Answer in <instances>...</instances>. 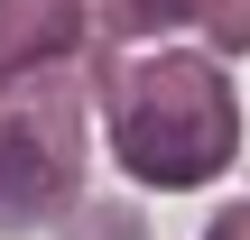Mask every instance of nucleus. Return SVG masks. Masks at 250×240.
<instances>
[{
  "label": "nucleus",
  "mask_w": 250,
  "mask_h": 240,
  "mask_svg": "<svg viewBox=\"0 0 250 240\" xmlns=\"http://www.w3.org/2000/svg\"><path fill=\"white\" fill-rule=\"evenodd\" d=\"M111 139L148 185H195V176H213L232 157V102H223V83L204 65H167V74H148L130 92Z\"/></svg>",
  "instance_id": "f257e3e1"
},
{
  "label": "nucleus",
  "mask_w": 250,
  "mask_h": 240,
  "mask_svg": "<svg viewBox=\"0 0 250 240\" xmlns=\"http://www.w3.org/2000/svg\"><path fill=\"white\" fill-rule=\"evenodd\" d=\"M46 148H37V129H19V120H0V222H19V213H37L46 203Z\"/></svg>",
  "instance_id": "f03ea898"
},
{
  "label": "nucleus",
  "mask_w": 250,
  "mask_h": 240,
  "mask_svg": "<svg viewBox=\"0 0 250 240\" xmlns=\"http://www.w3.org/2000/svg\"><path fill=\"white\" fill-rule=\"evenodd\" d=\"M139 18H148V28H167V18H186V0H139Z\"/></svg>",
  "instance_id": "7ed1b4c3"
}]
</instances>
